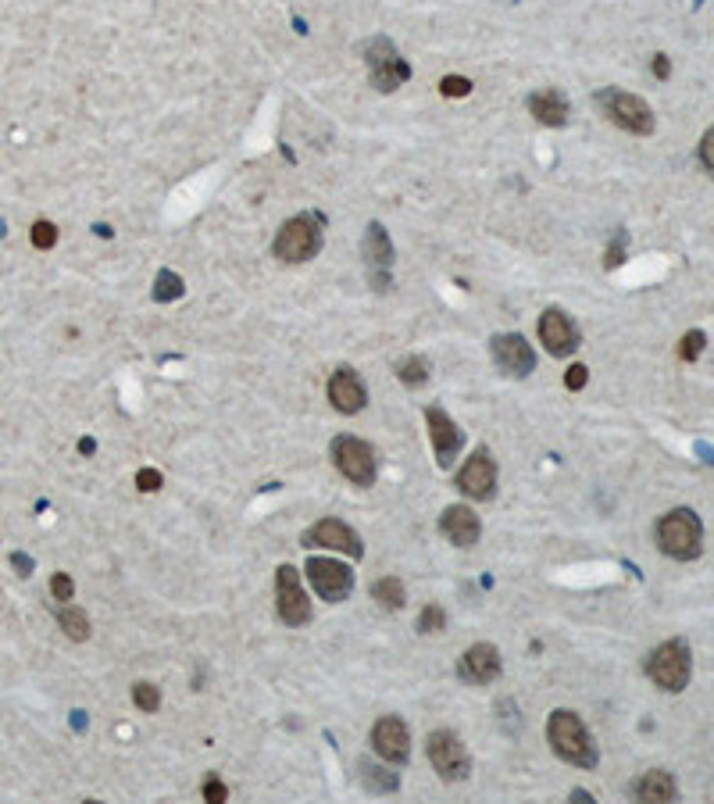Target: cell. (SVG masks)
<instances>
[{
    "label": "cell",
    "instance_id": "cell-1",
    "mask_svg": "<svg viewBox=\"0 0 714 804\" xmlns=\"http://www.w3.org/2000/svg\"><path fill=\"white\" fill-rule=\"evenodd\" d=\"M547 740L554 747V754L568 765H579V769H593L600 761L596 754V744L589 737V730L582 726V719L575 711H554L547 719Z\"/></svg>",
    "mask_w": 714,
    "mask_h": 804
},
{
    "label": "cell",
    "instance_id": "cell-2",
    "mask_svg": "<svg viewBox=\"0 0 714 804\" xmlns=\"http://www.w3.org/2000/svg\"><path fill=\"white\" fill-rule=\"evenodd\" d=\"M657 547L675 562H693L703 551V522L693 508H672L657 522Z\"/></svg>",
    "mask_w": 714,
    "mask_h": 804
},
{
    "label": "cell",
    "instance_id": "cell-3",
    "mask_svg": "<svg viewBox=\"0 0 714 804\" xmlns=\"http://www.w3.org/2000/svg\"><path fill=\"white\" fill-rule=\"evenodd\" d=\"M647 676L668 690V693H682L689 686V676H693V654H689V644L686 640H664L650 658H647Z\"/></svg>",
    "mask_w": 714,
    "mask_h": 804
},
{
    "label": "cell",
    "instance_id": "cell-4",
    "mask_svg": "<svg viewBox=\"0 0 714 804\" xmlns=\"http://www.w3.org/2000/svg\"><path fill=\"white\" fill-rule=\"evenodd\" d=\"M596 101H600L604 115H607L618 129L633 133V136H650L654 125H657L650 104H647L643 97H636V94H625V89H614V86H611V89H604Z\"/></svg>",
    "mask_w": 714,
    "mask_h": 804
},
{
    "label": "cell",
    "instance_id": "cell-5",
    "mask_svg": "<svg viewBox=\"0 0 714 804\" xmlns=\"http://www.w3.org/2000/svg\"><path fill=\"white\" fill-rule=\"evenodd\" d=\"M329 454H332V465H336L353 486H372V483H375L379 462H375L372 443L357 440V436H336Z\"/></svg>",
    "mask_w": 714,
    "mask_h": 804
},
{
    "label": "cell",
    "instance_id": "cell-6",
    "mask_svg": "<svg viewBox=\"0 0 714 804\" xmlns=\"http://www.w3.org/2000/svg\"><path fill=\"white\" fill-rule=\"evenodd\" d=\"M318 247H322L318 218L297 215V218H290V222L279 229V236H276V243H272V254H276L279 261L300 264V261H311V257L318 254Z\"/></svg>",
    "mask_w": 714,
    "mask_h": 804
},
{
    "label": "cell",
    "instance_id": "cell-7",
    "mask_svg": "<svg viewBox=\"0 0 714 804\" xmlns=\"http://www.w3.org/2000/svg\"><path fill=\"white\" fill-rule=\"evenodd\" d=\"M425 751H429L432 769H436L446 783H461V779H468L472 758H468V751H465V744H461L458 733H450V730H436V733H429Z\"/></svg>",
    "mask_w": 714,
    "mask_h": 804
},
{
    "label": "cell",
    "instance_id": "cell-8",
    "mask_svg": "<svg viewBox=\"0 0 714 804\" xmlns=\"http://www.w3.org/2000/svg\"><path fill=\"white\" fill-rule=\"evenodd\" d=\"M365 61H368V68H372V86L382 89V94L397 89V86L407 82V75H411V65L397 54V47H393L386 36H375V40L365 47Z\"/></svg>",
    "mask_w": 714,
    "mask_h": 804
},
{
    "label": "cell",
    "instance_id": "cell-9",
    "mask_svg": "<svg viewBox=\"0 0 714 804\" xmlns=\"http://www.w3.org/2000/svg\"><path fill=\"white\" fill-rule=\"evenodd\" d=\"M276 608L286 625H304L311 618V601H307L300 572L293 565H279V572H276Z\"/></svg>",
    "mask_w": 714,
    "mask_h": 804
},
{
    "label": "cell",
    "instance_id": "cell-10",
    "mask_svg": "<svg viewBox=\"0 0 714 804\" xmlns=\"http://www.w3.org/2000/svg\"><path fill=\"white\" fill-rule=\"evenodd\" d=\"M304 547H329V551H339V554H346V558H365L361 536H357L346 522H339V518H322V522H314V525L304 532Z\"/></svg>",
    "mask_w": 714,
    "mask_h": 804
},
{
    "label": "cell",
    "instance_id": "cell-11",
    "mask_svg": "<svg viewBox=\"0 0 714 804\" xmlns=\"http://www.w3.org/2000/svg\"><path fill=\"white\" fill-rule=\"evenodd\" d=\"M307 579L318 590V597L329 601V604L346 601L350 590H353V572L343 562H332V558H311L307 562Z\"/></svg>",
    "mask_w": 714,
    "mask_h": 804
},
{
    "label": "cell",
    "instance_id": "cell-12",
    "mask_svg": "<svg viewBox=\"0 0 714 804\" xmlns=\"http://www.w3.org/2000/svg\"><path fill=\"white\" fill-rule=\"evenodd\" d=\"M454 486L465 497H472V501H489L493 497V490H497V462H493V454L486 451V447H479V451L461 465Z\"/></svg>",
    "mask_w": 714,
    "mask_h": 804
},
{
    "label": "cell",
    "instance_id": "cell-13",
    "mask_svg": "<svg viewBox=\"0 0 714 804\" xmlns=\"http://www.w3.org/2000/svg\"><path fill=\"white\" fill-rule=\"evenodd\" d=\"M489 347H493L497 369L514 376V379H525L536 369V350H532V343L521 333H500V336H493Z\"/></svg>",
    "mask_w": 714,
    "mask_h": 804
},
{
    "label": "cell",
    "instance_id": "cell-14",
    "mask_svg": "<svg viewBox=\"0 0 714 804\" xmlns=\"http://www.w3.org/2000/svg\"><path fill=\"white\" fill-rule=\"evenodd\" d=\"M540 343L550 357H572L579 350V329L561 308H550L540 315Z\"/></svg>",
    "mask_w": 714,
    "mask_h": 804
},
{
    "label": "cell",
    "instance_id": "cell-15",
    "mask_svg": "<svg viewBox=\"0 0 714 804\" xmlns=\"http://www.w3.org/2000/svg\"><path fill=\"white\" fill-rule=\"evenodd\" d=\"M425 422H429V436H432V447H436V462L443 469H450L454 458L461 454V447H465V432L458 429V422L443 408H429Z\"/></svg>",
    "mask_w": 714,
    "mask_h": 804
},
{
    "label": "cell",
    "instance_id": "cell-16",
    "mask_svg": "<svg viewBox=\"0 0 714 804\" xmlns=\"http://www.w3.org/2000/svg\"><path fill=\"white\" fill-rule=\"evenodd\" d=\"M372 747L375 754L386 761V765H404L411 758V737H407V726L397 719V715H382L372 730Z\"/></svg>",
    "mask_w": 714,
    "mask_h": 804
},
{
    "label": "cell",
    "instance_id": "cell-17",
    "mask_svg": "<svg viewBox=\"0 0 714 804\" xmlns=\"http://www.w3.org/2000/svg\"><path fill=\"white\" fill-rule=\"evenodd\" d=\"M361 250H365V268H368L372 286L375 290H386L390 286V268H393V243H390V236H386V229L379 222L368 225Z\"/></svg>",
    "mask_w": 714,
    "mask_h": 804
},
{
    "label": "cell",
    "instance_id": "cell-18",
    "mask_svg": "<svg viewBox=\"0 0 714 804\" xmlns=\"http://www.w3.org/2000/svg\"><path fill=\"white\" fill-rule=\"evenodd\" d=\"M329 401H332V408L336 411H343V415H357L365 404H368V390H365V383H361V376H357L353 369H336L332 372V379H329Z\"/></svg>",
    "mask_w": 714,
    "mask_h": 804
},
{
    "label": "cell",
    "instance_id": "cell-19",
    "mask_svg": "<svg viewBox=\"0 0 714 804\" xmlns=\"http://www.w3.org/2000/svg\"><path fill=\"white\" fill-rule=\"evenodd\" d=\"M439 529L450 536V544H458V547H475L479 544V532H482L479 515L472 508H465V504H450V508H446L439 515Z\"/></svg>",
    "mask_w": 714,
    "mask_h": 804
},
{
    "label": "cell",
    "instance_id": "cell-20",
    "mask_svg": "<svg viewBox=\"0 0 714 804\" xmlns=\"http://www.w3.org/2000/svg\"><path fill=\"white\" fill-rule=\"evenodd\" d=\"M461 672L472 683H493L500 676V651L493 644H472L461 658Z\"/></svg>",
    "mask_w": 714,
    "mask_h": 804
},
{
    "label": "cell",
    "instance_id": "cell-21",
    "mask_svg": "<svg viewBox=\"0 0 714 804\" xmlns=\"http://www.w3.org/2000/svg\"><path fill=\"white\" fill-rule=\"evenodd\" d=\"M633 797H636V800H657V804H664V800H675V797H679V783H675L672 772L650 769V772H643V776L633 783Z\"/></svg>",
    "mask_w": 714,
    "mask_h": 804
},
{
    "label": "cell",
    "instance_id": "cell-22",
    "mask_svg": "<svg viewBox=\"0 0 714 804\" xmlns=\"http://www.w3.org/2000/svg\"><path fill=\"white\" fill-rule=\"evenodd\" d=\"M528 111L540 118L543 125H565L572 115V104L561 89H540V94L528 97Z\"/></svg>",
    "mask_w": 714,
    "mask_h": 804
},
{
    "label": "cell",
    "instance_id": "cell-23",
    "mask_svg": "<svg viewBox=\"0 0 714 804\" xmlns=\"http://www.w3.org/2000/svg\"><path fill=\"white\" fill-rule=\"evenodd\" d=\"M57 625L64 630V637L75 640V644L89 640V615L82 608H75V604H61L57 608Z\"/></svg>",
    "mask_w": 714,
    "mask_h": 804
},
{
    "label": "cell",
    "instance_id": "cell-24",
    "mask_svg": "<svg viewBox=\"0 0 714 804\" xmlns=\"http://www.w3.org/2000/svg\"><path fill=\"white\" fill-rule=\"evenodd\" d=\"M372 597H375V601H379V608H386V611H400V608H404V601H407L404 583H400L397 576L379 579V583L372 586Z\"/></svg>",
    "mask_w": 714,
    "mask_h": 804
},
{
    "label": "cell",
    "instance_id": "cell-25",
    "mask_svg": "<svg viewBox=\"0 0 714 804\" xmlns=\"http://www.w3.org/2000/svg\"><path fill=\"white\" fill-rule=\"evenodd\" d=\"M397 376H400L404 386H421L429 379V362L418 357V354H411V357H404V362L397 365Z\"/></svg>",
    "mask_w": 714,
    "mask_h": 804
},
{
    "label": "cell",
    "instance_id": "cell-26",
    "mask_svg": "<svg viewBox=\"0 0 714 804\" xmlns=\"http://www.w3.org/2000/svg\"><path fill=\"white\" fill-rule=\"evenodd\" d=\"M29 243H33L36 250H54V247H57V225H54L50 218H36V222L29 225Z\"/></svg>",
    "mask_w": 714,
    "mask_h": 804
},
{
    "label": "cell",
    "instance_id": "cell-27",
    "mask_svg": "<svg viewBox=\"0 0 714 804\" xmlns=\"http://www.w3.org/2000/svg\"><path fill=\"white\" fill-rule=\"evenodd\" d=\"M175 297H183V279L164 268V272H157V279H154V301H175Z\"/></svg>",
    "mask_w": 714,
    "mask_h": 804
},
{
    "label": "cell",
    "instance_id": "cell-28",
    "mask_svg": "<svg viewBox=\"0 0 714 804\" xmlns=\"http://www.w3.org/2000/svg\"><path fill=\"white\" fill-rule=\"evenodd\" d=\"M132 704H136L140 711L150 715V711L161 708V690H157L154 683H136V686H132Z\"/></svg>",
    "mask_w": 714,
    "mask_h": 804
},
{
    "label": "cell",
    "instance_id": "cell-29",
    "mask_svg": "<svg viewBox=\"0 0 714 804\" xmlns=\"http://www.w3.org/2000/svg\"><path fill=\"white\" fill-rule=\"evenodd\" d=\"M703 347H707L703 329H689V333L679 340V357H682V362H696V357L703 354Z\"/></svg>",
    "mask_w": 714,
    "mask_h": 804
},
{
    "label": "cell",
    "instance_id": "cell-30",
    "mask_svg": "<svg viewBox=\"0 0 714 804\" xmlns=\"http://www.w3.org/2000/svg\"><path fill=\"white\" fill-rule=\"evenodd\" d=\"M443 625H446V611L439 604H425L418 615V633H439Z\"/></svg>",
    "mask_w": 714,
    "mask_h": 804
},
{
    "label": "cell",
    "instance_id": "cell-31",
    "mask_svg": "<svg viewBox=\"0 0 714 804\" xmlns=\"http://www.w3.org/2000/svg\"><path fill=\"white\" fill-rule=\"evenodd\" d=\"M50 597L61 601V604H68V601L75 597V579H72L68 572H54V576H50Z\"/></svg>",
    "mask_w": 714,
    "mask_h": 804
},
{
    "label": "cell",
    "instance_id": "cell-32",
    "mask_svg": "<svg viewBox=\"0 0 714 804\" xmlns=\"http://www.w3.org/2000/svg\"><path fill=\"white\" fill-rule=\"evenodd\" d=\"M361 779L372 786V790H397V776H382V769L361 761Z\"/></svg>",
    "mask_w": 714,
    "mask_h": 804
},
{
    "label": "cell",
    "instance_id": "cell-33",
    "mask_svg": "<svg viewBox=\"0 0 714 804\" xmlns=\"http://www.w3.org/2000/svg\"><path fill=\"white\" fill-rule=\"evenodd\" d=\"M439 94H443V97H468V94H472V82H468L465 75H443Z\"/></svg>",
    "mask_w": 714,
    "mask_h": 804
},
{
    "label": "cell",
    "instance_id": "cell-34",
    "mask_svg": "<svg viewBox=\"0 0 714 804\" xmlns=\"http://www.w3.org/2000/svg\"><path fill=\"white\" fill-rule=\"evenodd\" d=\"M700 164L707 168V175L714 179V125L703 133V140H700Z\"/></svg>",
    "mask_w": 714,
    "mask_h": 804
},
{
    "label": "cell",
    "instance_id": "cell-35",
    "mask_svg": "<svg viewBox=\"0 0 714 804\" xmlns=\"http://www.w3.org/2000/svg\"><path fill=\"white\" fill-rule=\"evenodd\" d=\"M625 240H629V236H625V233H618L614 240H611V247H607V268H618L621 261H625Z\"/></svg>",
    "mask_w": 714,
    "mask_h": 804
},
{
    "label": "cell",
    "instance_id": "cell-36",
    "mask_svg": "<svg viewBox=\"0 0 714 804\" xmlns=\"http://www.w3.org/2000/svg\"><path fill=\"white\" fill-rule=\"evenodd\" d=\"M136 486H140L143 493H154V490H161V472H157V469H140V476H136Z\"/></svg>",
    "mask_w": 714,
    "mask_h": 804
},
{
    "label": "cell",
    "instance_id": "cell-37",
    "mask_svg": "<svg viewBox=\"0 0 714 804\" xmlns=\"http://www.w3.org/2000/svg\"><path fill=\"white\" fill-rule=\"evenodd\" d=\"M586 379H589V369H586V365H572V369L565 372V386H568V390H582Z\"/></svg>",
    "mask_w": 714,
    "mask_h": 804
},
{
    "label": "cell",
    "instance_id": "cell-38",
    "mask_svg": "<svg viewBox=\"0 0 714 804\" xmlns=\"http://www.w3.org/2000/svg\"><path fill=\"white\" fill-rule=\"evenodd\" d=\"M8 562H11V569H15L22 579H29V576H33V569H36V562H33L29 554H22V551H11V558H8Z\"/></svg>",
    "mask_w": 714,
    "mask_h": 804
},
{
    "label": "cell",
    "instance_id": "cell-39",
    "mask_svg": "<svg viewBox=\"0 0 714 804\" xmlns=\"http://www.w3.org/2000/svg\"><path fill=\"white\" fill-rule=\"evenodd\" d=\"M225 797H229V790H225V783H218V779H215V776H211V779H208V783H204V800H211V804H222V800H225Z\"/></svg>",
    "mask_w": 714,
    "mask_h": 804
},
{
    "label": "cell",
    "instance_id": "cell-40",
    "mask_svg": "<svg viewBox=\"0 0 714 804\" xmlns=\"http://www.w3.org/2000/svg\"><path fill=\"white\" fill-rule=\"evenodd\" d=\"M650 68H654L657 79H668V75H672V61H668L664 54H654V65H650Z\"/></svg>",
    "mask_w": 714,
    "mask_h": 804
},
{
    "label": "cell",
    "instance_id": "cell-41",
    "mask_svg": "<svg viewBox=\"0 0 714 804\" xmlns=\"http://www.w3.org/2000/svg\"><path fill=\"white\" fill-rule=\"evenodd\" d=\"M94 451H97V443L89 440V436H82V440H79V454H94Z\"/></svg>",
    "mask_w": 714,
    "mask_h": 804
},
{
    "label": "cell",
    "instance_id": "cell-42",
    "mask_svg": "<svg viewBox=\"0 0 714 804\" xmlns=\"http://www.w3.org/2000/svg\"><path fill=\"white\" fill-rule=\"evenodd\" d=\"M94 233H97V236H104V240H108V236H111V225H94Z\"/></svg>",
    "mask_w": 714,
    "mask_h": 804
}]
</instances>
